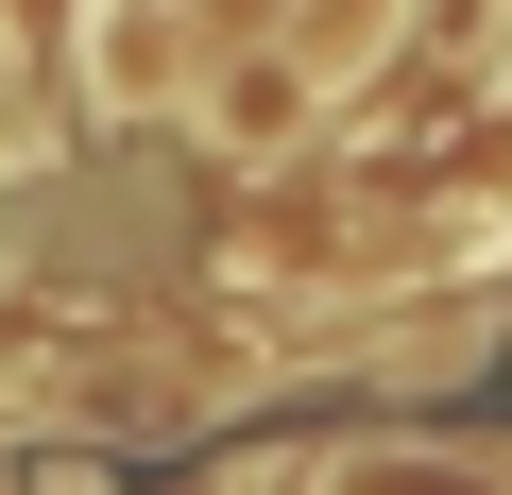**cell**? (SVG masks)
Listing matches in <instances>:
<instances>
[{"label": "cell", "instance_id": "obj_1", "mask_svg": "<svg viewBox=\"0 0 512 495\" xmlns=\"http://www.w3.org/2000/svg\"><path fill=\"white\" fill-rule=\"evenodd\" d=\"M325 495H512L495 461H461V444H376V461H342Z\"/></svg>", "mask_w": 512, "mask_h": 495}]
</instances>
